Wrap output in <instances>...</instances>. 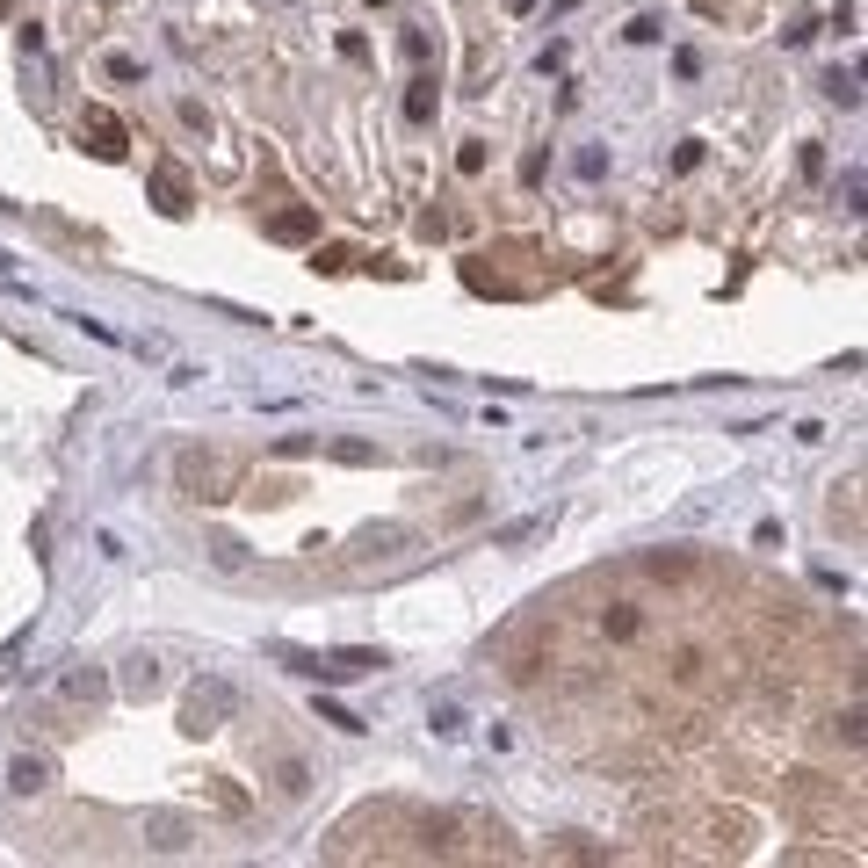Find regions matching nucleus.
Returning <instances> with one entry per match:
<instances>
[{
	"label": "nucleus",
	"mask_w": 868,
	"mask_h": 868,
	"mask_svg": "<svg viewBox=\"0 0 868 868\" xmlns=\"http://www.w3.org/2000/svg\"><path fill=\"white\" fill-rule=\"evenodd\" d=\"M80 138H87V152H95V160H123V152H131V138H123V123H116L109 109H87Z\"/></svg>",
	"instance_id": "3"
},
{
	"label": "nucleus",
	"mask_w": 868,
	"mask_h": 868,
	"mask_svg": "<svg viewBox=\"0 0 868 868\" xmlns=\"http://www.w3.org/2000/svg\"><path fill=\"white\" fill-rule=\"evenodd\" d=\"M109 80H123V87H131V80H138V58H123V51H109Z\"/></svg>",
	"instance_id": "24"
},
{
	"label": "nucleus",
	"mask_w": 868,
	"mask_h": 868,
	"mask_svg": "<svg viewBox=\"0 0 868 868\" xmlns=\"http://www.w3.org/2000/svg\"><path fill=\"white\" fill-rule=\"evenodd\" d=\"M109 695V680L95 673V666H80V673H66V702H102Z\"/></svg>",
	"instance_id": "13"
},
{
	"label": "nucleus",
	"mask_w": 868,
	"mask_h": 868,
	"mask_svg": "<svg viewBox=\"0 0 868 868\" xmlns=\"http://www.w3.org/2000/svg\"><path fill=\"white\" fill-rule=\"evenodd\" d=\"M217 565H225V572H246V550H239L232 536H217Z\"/></svg>",
	"instance_id": "23"
},
{
	"label": "nucleus",
	"mask_w": 868,
	"mask_h": 868,
	"mask_svg": "<svg viewBox=\"0 0 868 868\" xmlns=\"http://www.w3.org/2000/svg\"><path fill=\"white\" fill-rule=\"evenodd\" d=\"M427 724H434V738H463V709H456V702H442Z\"/></svg>",
	"instance_id": "17"
},
{
	"label": "nucleus",
	"mask_w": 868,
	"mask_h": 868,
	"mask_svg": "<svg viewBox=\"0 0 868 868\" xmlns=\"http://www.w3.org/2000/svg\"><path fill=\"white\" fill-rule=\"evenodd\" d=\"M825 95L840 102V109H854V102H861V80H854V73H825Z\"/></svg>",
	"instance_id": "15"
},
{
	"label": "nucleus",
	"mask_w": 868,
	"mask_h": 868,
	"mask_svg": "<svg viewBox=\"0 0 868 868\" xmlns=\"http://www.w3.org/2000/svg\"><path fill=\"white\" fill-rule=\"evenodd\" d=\"M601 637H608V644H637V637H644V608H637V601H608V608H601Z\"/></svg>",
	"instance_id": "7"
},
{
	"label": "nucleus",
	"mask_w": 868,
	"mask_h": 868,
	"mask_svg": "<svg viewBox=\"0 0 868 868\" xmlns=\"http://www.w3.org/2000/svg\"><path fill=\"white\" fill-rule=\"evenodd\" d=\"M232 709H239V688H232L225 673H203L196 688L181 695V731H189V738H210L217 724L232 717Z\"/></svg>",
	"instance_id": "1"
},
{
	"label": "nucleus",
	"mask_w": 868,
	"mask_h": 868,
	"mask_svg": "<svg viewBox=\"0 0 868 868\" xmlns=\"http://www.w3.org/2000/svg\"><path fill=\"white\" fill-rule=\"evenodd\" d=\"M572 8H579V0H550V15H572Z\"/></svg>",
	"instance_id": "25"
},
{
	"label": "nucleus",
	"mask_w": 868,
	"mask_h": 868,
	"mask_svg": "<svg viewBox=\"0 0 868 868\" xmlns=\"http://www.w3.org/2000/svg\"><path fill=\"white\" fill-rule=\"evenodd\" d=\"M434 109H442V80H434V73H413V80H406V123H434Z\"/></svg>",
	"instance_id": "8"
},
{
	"label": "nucleus",
	"mask_w": 868,
	"mask_h": 868,
	"mask_svg": "<svg viewBox=\"0 0 868 868\" xmlns=\"http://www.w3.org/2000/svg\"><path fill=\"white\" fill-rule=\"evenodd\" d=\"M456 174H485V138H463V152H456Z\"/></svg>",
	"instance_id": "19"
},
{
	"label": "nucleus",
	"mask_w": 868,
	"mask_h": 868,
	"mask_svg": "<svg viewBox=\"0 0 868 868\" xmlns=\"http://www.w3.org/2000/svg\"><path fill=\"white\" fill-rule=\"evenodd\" d=\"M8 789H15V796H37V789H51V760H37V753H22V760L8 767Z\"/></svg>",
	"instance_id": "10"
},
{
	"label": "nucleus",
	"mask_w": 868,
	"mask_h": 868,
	"mask_svg": "<svg viewBox=\"0 0 868 868\" xmlns=\"http://www.w3.org/2000/svg\"><path fill=\"white\" fill-rule=\"evenodd\" d=\"M326 449H333L340 463H384V449H377V442H355V434H340V442H326Z\"/></svg>",
	"instance_id": "14"
},
{
	"label": "nucleus",
	"mask_w": 868,
	"mask_h": 868,
	"mask_svg": "<svg viewBox=\"0 0 868 868\" xmlns=\"http://www.w3.org/2000/svg\"><path fill=\"white\" fill-rule=\"evenodd\" d=\"M123 695H138V702L160 695V659H131V673H123Z\"/></svg>",
	"instance_id": "12"
},
{
	"label": "nucleus",
	"mask_w": 868,
	"mask_h": 868,
	"mask_svg": "<svg viewBox=\"0 0 868 868\" xmlns=\"http://www.w3.org/2000/svg\"><path fill=\"white\" fill-rule=\"evenodd\" d=\"M348 261H355L348 246H319V254H312V268H319V275H340V268H348Z\"/></svg>",
	"instance_id": "20"
},
{
	"label": "nucleus",
	"mask_w": 868,
	"mask_h": 868,
	"mask_svg": "<svg viewBox=\"0 0 868 868\" xmlns=\"http://www.w3.org/2000/svg\"><path fill=\"white\" fill-rule=\"evenodd\" d=\"M181 485H189V500H232V485H239V463L189 449V456H181Z\"/></svg>",
	"instance_id": "2"
},
{
	"label": "nucleus",
	"mask_w": 868,
	"mask_h": 868,
	"mask_svg": "<svg viewBox=\"0 0 868 868\" xmlns=\"http://www.w3.org/2000/svg\"><path fill=\"white\" fill-rule=\"evenodd\" d=\"M413 543V529H398V521H384V529H362V557H398Z\"/></svg>",
	"instance_id": "11"
},
{
	"label": "nucleus",
	"mask_w": 868,
	"mask_h": 868,
	"mask_svg": "<svg viewBox=\"0 0 868 868\" xmlns=\"http://www.w3.org/2000/svg\"><path fill=\"white\" fill-rule=\"evenodd\" d=\"M152 203H160V217H189V174H181L174 160L152 167Z\"/></svg>",
	"instance_id": "4"
},
{
	"label": "nucleus",
	"mask_w": 868,
	"mask_h": 868,
	"mask_svg": "<svg viewBox=\"0 0 868 868\" xmlns=\"http://www.w3.org/2000/svg\"><path fill=\"white\" fill-rule=\"evenodd\" d=\"M8 15H15V0H0V22H8Z\"/></svg>",
	"instance_id": "27"
},
{
	"label": "nucleus",
	"mask_w": 868,
	"mask_h": 868,
	"mask_svg": "<svg viewBox=\"0 0 868 868\" xmlns=\"http://www.w3.org/2000/svg\"><path fill=\"white\" fill-rule=\"evenodd\" d=\"M312 789V774H304V760H283V796H304Z\"/></svg>",
	"instance_id": "21"
},
{
	"label": "nucleus",
	"mask_w": 868,
	"mask_h": 868,
	"mask_svg": "<svg viewBox=\"0 0 868 868\" xmlns=\"http://www.w3.org/2000/svg\"><path fill=\"white\" fill-rule=\"evenodd\" d=\"M145 840L160 847V854H181V847H189V818H181V811H152L145 818Z\"/></svg>",
	"instance_id": "9"
},
{
	"label": "nucleus",
	"mask_w": 868,
	"mask_h": 868,
	"mask_svg": "<svg viewBox=\"0 0 868 868\" xmlns=\"http://www.w3.org/2000/svg\"><path fill=\"white\" fill-rule=\"evenodd\" d=\"M529 8H536V0H514V15H529Z\"/></svg>",
	"instance_id": "26"
},
{
	"label": "nucleus",
	"mask_w": 868,
	"mask_h": 868,
	"mask_svg": "<svg viewBox=\"0 0 868 868\" xmlns=\"http://www.w3.org/2000/svg\"><path fill=\"white\" fill-rule=\"evenodd\" d=\"M579 174H586V181H601V174H608V152H601V145H586V152H579Z\"/></svg>",
	"instance_id": "22"
},
{
	"label": "nucleus",
	"mask_w": 868,
	"mask_h": 868,
	"mask_svg": "<svg viewBox=\"0 0 868 868\" xmlns=\"http://www.w3.org/2000/svg\"><path fill=\"white\" fill-rule=\"evenodd\" d=\"M268 239H283V246H297V239H319V210L312 203H283L268 217Z\"/></svg>",
	"instance_id": "5"
},
{
	"label": "nucleus",
	"mask_w": 868,
	"mask_h": 868,
	"mask_svg": "<svg viewBox=\"0 0 868 868\" xmlns=\"http://www.w3.org/2000/svg\"><path fill=\"white\" fill-rule=\"evenodd\" d=\"M623 37H630V44H659V37H666V22H659V15H637Z\"/></svg>",
	"instance_id": "18"
},
{
	"label": "nucleus",
	"mask_w": 868,
	"mask_h": 868,
	"mask_svg": "<svg viewBox=\"0 0 868 868\" xmlns=\"http://www.w3.org/2000/svg\"><path fill=\"white\" fill-rule=\"evenodd\" d=\"M637 572H644V579H695L702 557H695V550H644Z\"/></svg>",
	"instance_id": "6"
},
{
	"label": "nucleus",
	"mask_w": 868,
	"mask_h": 868,
	"mask_svg": "<svg viewBox=\"0 0 868 868\" xmlns=\"http://www.w3.org/2000/svg\"><path fill=\"white\" fill-rule=\"evenodd\" d=\"M319 724H333V731H369V724L355 717L348 702H319Z\"/></svg>",
	"instance_id": "16"
}]
</instances>
